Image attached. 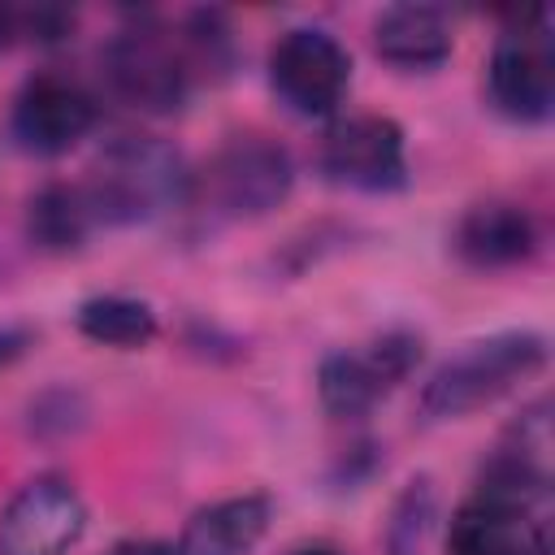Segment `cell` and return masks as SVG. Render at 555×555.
I'll list each match as a JSON object with an SVG mask.
<instances>
[{
  "mask_svg": "<svg viewBox=\"0 0 555 555\" xmlns=\"http://www.w3.org/2000/svg\"><path fill=\"white\" fill-rule=\"evenodd\" d=\"M78 186L91 204L95 225L117 230L152 221L169 208H186L195 173L160 134H113Z\"/></svg>",
  "mask_w": 555,
  "mask_h": 555,
  "instance_id": "1",
  "label": "cell"
},
{
  "mask_svg": "<svg viewBox=\"0 0 555 555\" xmlns=\"http://www.w3.org/2000/svg\"><path fill=\"white\" fill-rule=\"evenodd\" d=\"M542 369H546V338L533 330H503L490 338H473L425 377L416 395L421 421L429 425L464 421L499 403Z\"/></svg>",
  "mask_w": 555,
  "mask_h": 555,
  "instance_id": "2",
  "label": "cell"
},
{
  "mask_svg": "<svg viewBox=\"0 0 555 555\" xmlns=\"http://www.w3.org/2000/svg\"><path fill=\"white\" fill-rule=\"evenodd\" d=\"M100 69L108 91L147 117H173L195 91V74L178 43V30L156 13H134L100 48Z\"/></svg>",
  "mask_w": 555,
  "mask_h": 555,
  "instance_id": "3",
  "label": "cell"
},
{
  "mask_svg": "<svg viewBox=\"0 0 555 555\" xmlns=\"http://www.w3.org/2000/svg\"><path fill=\"white\" fill-rule=\"evenodd\" d=\"M295 191V156L269 134H230L204 173H195L191 204H208L212 217L256 221L269 217Z\"/></svg>",
  "mask_w": 555,
  "mask_h": 555,
  "instance_id": "4",
  "label": "cell"
},
{
  "mask_svg": "<svg viewBox=\"0 0 555 555\" xmlns=\"http://www.w3.org/2000/svg\"><path fill=\"white\" fill-rule=\"evenodd\" d=\"M490 104L520 126H542L555 113V35L542 4L512 13L486 61Z\"/></svg>",
  "mask_w": 555,
  "mask_h": 555,
  "instance_id": "5",
  "label": "cell"
},
{
  "mask_svg": "<svg viewBox=\"0 0 555 555\" xmlns=\"http://www.w3.org/2000/svg\"><path fill=\"white\" fill-rule=\"evenodd\" d=\"M421 360H425V338L416 330H403V325L382 330L360 351H330L321 360L317 399L330 416L356 421L373 412V403H382L399 382H408Z\"/></svg>",
  "mask_w": 555,
  "mask_h": 555,
  "instance_id": "6",
  "label": "cell"
},
{
  "mask_svg": "<svg viewBox=\"0 0 555 555\" xmlns=\"http://www.w3.org/2000/svg\"><path fill=\"white\" fill-rule=\"evenodd\" d=\"M269 87L295 117H334L351 87V52L321 26H291L269 48Z\"/></svg>",
  "mask_w": 555,
  "mask_h": 555,
  "instance_id": "7",
  "label": "cell"
},
{
  "mask_svg": "<svg viewBox=\"0 0 555 555\" xmlns=\"http://www.w3.org/2000/svg\"><path fill=\"white\" fill-rule=\"evenodd\" d=\"M317 165L325 182L360 195H390L408 186V143L403 126L382 113L334 117L321 134Z\"/></svg>",
  "mask_w": 555,
  "mask_h": 555,
  "instance_id": "8",
  "label": "cell"
},
{
  "mask_svg": "<svg viewBox=\"0 0 555 555\" xmlns=\"http://www.w3.org/2000/svg\"><path fill=\"white\" fill-rule=\"evenodd\" d=\"M95 95L61 69L30 74L9 108V134L26 156H65L95 130Z\"/></svg>",
  "mask_w": 555,
  "mask_h": 555,
  "instance_id": "9",
  "label": "cell"
},
{
  "mask_svg": "<svg viewBox=\"0 0 555 555\" xmlns=\"http://www.w3.org/2000/svg\"><path fill=\"white\" fill-rule=\"evenodd\" d=\"M87 529V503L69 477L43 473L17 486L0 512V555H69Z\"/></svg>",
  "mask_w": 555,
  "mask_h": 555,
  "instance_id": "10",
  "label": "cell"
},
{
  "mask_svg": "<svg viewBox=\"0 0 555 555\" xmlns=\"http://www.w3.org/2000/svg\"><path fill=\"white\" fill-rule=\"evenodd\" d=\"M538 243H542L538 217L520 199H503V195L468 204L451 230V251L460 256V264L477 273H503L529 264Z\"/></svg>",
  "mask_w": 555,
  "mask_h": 555,
  "instance_id": "11",
  "label": "cell"
},
{
  "mask_svg": "<svg viewBox=\"0 0 555 555\" xmlns=\"http://www.w3.org/2000/svg\"><path fill=\"white\" fill-rule=\"evenodd\" d=\"M451 555H551L546 520L533 507H512L486 494H468L451 516Z\"/></svg>",
  "mask_w": 555,
  "mask_h": 555,
  "instance_id": "12",
  "label": "cell"
},
{
  "mask_svg": "<svg viewBox=\"0 0 555 555\" xmlns=\"http://www.w3.org/2000/svg\"><path fill=\"white\" fill-rule=\"evenodd\" d=\"M373 52L403 74H429L455 52L451 17L438 4H390L373 17Z\"/></svg>",
  "mask_w": 555,
  "mask_h": 555,
  "instance_id": "13",
  "label": "cell"
},
{
  "mask_svg": "<svg viewBox=\"0 0 555 555\" xmlns=\"http://www.w3.org/2000/svg\"><path fill=\"white\" fill-rule=\"evenodd\" d=\"M273 525L269 494H230L186 516L173 555H251Z\"/></svg>",
  "mask_w": 555,
  "mask_h": 555,
  "instance_id": "14",
  "label": "cell"
},
{
  "mask_svg": "<svg viewBox=\"0 0 555 555\" xmlns=\"http://www.w3.org/2000/svg\"><path fill=\"white\" fill-rule=\"evenodd\" d=\"M95 217L91 204L82 195L78 182H43L30 199H26V238L39 251L52 256H69L78 251L91 234H95Z\"/></svg>",
  "mask_w": 555,
  "mask_h": 555,
  "instance_id": "15",
  "label": "cell"
},
{
  "mask_svg": "<svg viewBox=\"0 0 555 555\" xmlns=\"http://www.w3.org/2000/svg\"><path fill=\"white\" fill-rule=\"evenodd\" d=\"M74 330L100 347L139 351V347L156 343L160 317L147 299H134V295H91L74 308Z\"/></svg>",
  "mask_w": 555,
  "mask_h": 555,
  "instance_id": "16",
  "label": "cell"
},
{
  "mask_svg": "<svg viewBox=\"0 0 555 555\" xmlns=\"http://www.w3.org/2000/svg\"><path fill=\"white\" fill-rule=\"evenodd\" d=\"M173 30H178V43H182L186 65L195 74V87L199 82H217V78L230 74V65H234V30H230L221 9H191Z\"/></svg>",
  "mask_w": 555,
  "mask_h": 555,
  "instance_id": "17",
  "label": "cell"
},
{
  "mask_svg": "<svg viewBox=\"0 0 555 555\" xmlns=\"http://www.w3.org/2000/svg\"><path fill=\"white\" fill-rule=\"evenodd\" d=\"M438 520V486L429 473L412 477L386 516V555H425V542Z\"/></svg>",
  "mask_w": 555,
  "mask_h": 555,
  "instance_id": "18",
  "label": "cell"
},
{
  "mask_svg": "<svg viewBox=\"0 0 555 555\" xmlns=\"http://www.w3.org/2000/svg\"><path fill=\"white\" fill-rule=\"evenodd\" d=\"M74 9L65 4H0V52H13L22 43H61L74 30Z\"/></svg>",
  "mask_w": 555,
  "mask_h": 555,
  "instance_id": "19",
  "label": "cell"
},
{
  "mask_svg": "<svg viewBox=\"0 0 555 555\" xmlns=\"http://www.w3.org/2000/svg\"><path fill=\"white\" fill-rule=\"evenodd\" d=\"M104 555H173V542H160V538H126V542L108 546Z\"/></svg>",
  "mask_w": 555,
  "mask_h": 555,
  "instance_id": "20",
  "label": "cell"
},
{
  "mask_svg": "<svg viewBox=\"0 0 555 555\" xmlns=\"http://www.w3.org/2000/svg\"><path fill=\"white\" fill-rule=\"evenodd\" d=\"M26 347H30L26 330H0V360H17Z\"/></svg>",
  "mask_w": 555,
  "mask_h": 555,
  "instance_id": "21",
  "label": "cell"
},
{
  "mask_svg": "<svg viewBox=\"0 0 555 555\" xmlns=\"http://www.w3.org/2000/svg\"><path fill=\"white\" fill-rule=\"evenodd\" d=\"M286 555H343V551H334V546H325V542H312V546H295V551H286Z\"/></svg>",
  "mask_w": 555,
  "mask_h": 555,
  "instance_id": "22",
  "label": "cell"
}]
</instances>
